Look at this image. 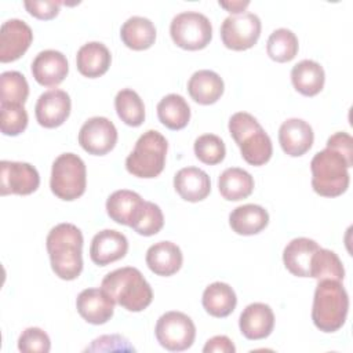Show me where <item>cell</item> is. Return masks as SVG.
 Masks as SVG:
<instances>
[{"label":"cell","instance_id":"cell-35","mask_svg":"<svg viewBox=\"0 0 353 353\" xmlns=\"http://www.w3.org/2000/svg\"><path fill=\"white\" fill-rule=\"evenodd\" d=\"M29 95V84L25 76L17 70L0 74V103L23 105Z\"/></svg>","mask_w":353,"mask_h":353},{"label":"cell","instance_id":"cell-22","mask_svg":"<svg viewBox=\"0 0 353 353\" xmlns=\"http://www.w3.org/2000/svg\"><path fill=\"white\" fill-rule=\"evenodd\" d=\"M320 245L307 237L292 239L283 251V262L285 269L296 277L310 276V262Z\"/></svg>","mask_w":353,"mask_h":353},{"label":"cell","instance_id":"cell-6","mask_svg":"<svg viewBox=\"0 0 353 353\" xmlns=\"http://www.w3.org/2000/svg\"><path fill=\"white\" fill-rule=\"evenodd\" d=\"M167 149L165 137L156 130H148L138 138L132 152L127 156V171L138 178L159 176L165 165Z\"/></svg>","mask_w":353,"mask_h":353},{"label":"cell","instance_id":"cell-39","mask_svg":"<svg viewBox=\"0 0 353 353\" xmlns=\"http://www.w3.org/2000/svg\"><path fill=\"white\" fill-rule=\"evenodd\" d=\"M18 349L23 353H48L51 341L46 331L39 327H29L18 338Z\"/></svg>","mask_w":353,"mask_h":353},{"label":"cell","instance_id":"cell-19","mask_svg":"<svg viewBox=\"0 0 353 353\" xmlns=\"http://www.w3.org/2000/svg\"><path fill=\"white\" fill-rule=\"evenodd\" d=\"M240 332L250 341L268 338L274 327V314L269 305L254 302L244 307L239 319Z\"/></svg>","mask_w":353,"mask_h":353},{"label":"cell","instance_id":"cell-28","mask_svg":"<svg viewBox=\"0 0 353 353\" xmlns=\"http://www.w3.org/2000/svg\"><path fill=\"white\" fill-rule=\"evenodd\" d=\"M120 37L124 46L131 50H148L154 44L156 28L149 18L134 15L121 25Z\"/></svg>","mask_w":353,"mask_h":353},{"label":"cell","instance_id":"cell-10","mask_svg":"<svg viewBox=\"0 0 353 353\" xmlns=\"http://www.w3.org/2000/svg\"><path fill=\"white\" fill-rule=\"evenodd\" d=\"M261 19L256 14L229 15L221 25V39L226 48L244 51L254 47L261 36Z\"/></svg>","mask_w":353,"mask_h":353},{"label":"cell","instance_id":"cell-43","mask_svg":"<svg viewBox=\"0 0 353 353\" xmlns=\"http://www.w3.org/2000/svg\"><path fill=\"white\" fill-rule=\"evenodd\" d=\"M203 352L204 353H234L236 347L226 335H216L205 342Z\"/></svg>","mask_w":353,"mask_h":353},{"label":"cell","instance_id":"cell-41","mask_svg":"<svg viewBox=\"0 0 353 353\" xmlns=\"http://www.w3.org/2000/svg\"><path fill=\"white\" fill-rule=\"evenodd\" d=\"M62 3L59 1H52V0H44V1H36V0H26L23 3L26 11L33 15L37 19L41 21H48L52 19L58 15L59 12V6Z\"/></svg>","mask_w":353,"mask_h":353},{"label":"cell","instance_id":"cell-33","mask_svg":"<svg viewBox=\"0 0 353 353\" xmlns=\"http://www.w3.org/2000/svg\"><path fill=\"white\" fill-rule=\"evenodd\" d=\"M320 280H336L342 281L345 277V269L339 256L327 248H319L310 262V276Z\"/></svg>","mask_w":353,"mask_h":353},{"label":"cell","instance_id":"cell-26","mask_svg":"<svg viewBox=\"0 0 353 353\" xmlns=\"http://www.w3.org/2000/svg\"><path fill=\"white\" fill-rule=\"evenodd\" d=\"M269 223L268 211L258 204H243L229 215L232 230L241 236H252L262 232Z\"/></svg>","mask_w":353,"mask_h":353},{"label":"cell","instance_id":"cell-5","mask_svg":"<svg viewBox=\"0 0 353 353\" xmlns=\"http://www.w3.org/2000/svg\"><path fill=\"white\" fill-rule=\"evenodd\" d=\"M349 168L345 157L336 150L325 148L317 152L310 161L313 190L324 197L341 196L349 188Z\"/></svg>","mask_w":353,"mask_h":353},{"label":"cell","instance_id":"cell-14","mask_svg":"<svg viewBox=\"0 0 353 353\" xmlns=\"http://www.w3.org/2000/svg\"><path fill=\"white\" fill-rule=\"evenodd\" d=\"M70 97L66 91L52 88L43 92L34 106L37 123L44 128H57L62 125L70 114Z\"/></svg>","mask_w":353,"mask_h":353},{"label":"cell","instance_id":"cell-31","mask_svg":"<svg viewBox=\"0 0 353 353\" xmlns=\"http://www.w3.org/2000/svg\"><path fill=\"white\" fill-rule=\"evenodd\" d=\"M157 117L170 130H182L190 120V106L179 94H168L157 103Z\"/></svg>","mask_w":353,"mask_h":353},{"label":"cell","instance_id":"cell-40","mask_svg":"<svg viewBox=\"0 0 353 353\" xmlns=\"http://www.w3.org/2000/svg\"><path fill=\"white\" fill-rule=\"evenodd\" d=\"M87 352H134V346L130 342L117 334L113 335H102L91 342L90 346L85 347Z\"/></svg>","mask_w":353,"mask_h":353},{"label":"cell","instance_id":"cell-36","mask_svg":"<svg viewBox=\"0 0 353 353\" xmlns=\"http://www.w3.org/2000/svg\"><path fill=\"white\" fill-rule=\"evenodd\" d=\"M28 112L19 103H0V130L7 137H17L28 127Z\"/></svg>","mask_w":353,"mask_h":353},{"label":"cell","instance_id":"cell-4","mask_svg":"<svg viewBox=\"0 0 353 353\" xmlns=\"http://www.w3.org/2000/svg\"><path fill=\"white\" fill-rule=\"evenodd\" d=\"M229 132L248 164L258 167L270 160L273 154L270 137L252 114L247 112L232 114L229 119Z\"/></svg>","mask_w":353,"mask_h":353},{"label":"cell","instance_id":"cell-2","mask_svg":"<svg viewBox=\"0 0 353 353\" xmlns=\"http://www.w3.org/2000/svg\"><path fill=\"white\" fill-rule=\"evenodd\" d=\"M101 288L112 301L128 312H142L153 301V291L139 269L125 266L109 272Z\"/></svg>","mask_w":353,"mask_h":353},{"label":"cell","instance_id":"cell-17","mask_svg":"<svg viewBox=\"0 0 353 353\" xmlns=\"http://www.w3.org/2000/svg\"><path fill=\"white\" fill-rule=\"evenodd\" d=\"M79 314L90 324L108 323L114 312V302L102 288H85L76 299Z\"/></svg>","mask_w":353,"mask_h":353},{"label":"cell","instance_id":"cell-24","mask_svg":"<svg viewBox=\"0 0 353 353\" xmlns=\"http://www.w3.org/2000/svg\"><path fill=\"white\" fill-rule=\"evenodd\" d=\"M225 84L222 77L208 69L194 72L188 81V92L190 98L200 105H212L223 94Z\"/></svg>","mask_w":353,"mask_h":353},{"label":"cell","instance_id":"cell-13","mask_svg":"<svg viewBox=\"0 0 353 353\" xmlns=\"http://www.w3.org/2000/svg\"><path fill=\"white\" fill-rule=\"evenodd\" d=\"M33 32L22 19H8L0 29V62H14L19 59L30 47Z\"/></svg>","mask_w":353,"mask_h":353},{"label":"cell","instance_id":"cell-8","mask_svg":"<svg viewBox=\"0 0 353 353\" xmlns=\"http://www.w3.org/2000/svg\"><path fill=\"white\" fill-rule=\"evenodd\" d=\"M170 34L178 47L189 51H197L210 44L212 39V25L201 12L183 11L172 18Z\"/></svg>","mask_w":353,"mask_h":353},{"label":"cell","instance_id":"cell-15","mask_svg":"<svg viewBox=\"0 0 353 353\" xmlns=\"http://www.w3.org/2000/svg\"><path fill=\"white\" fill-rule=\"evenodd\" d=\"M128 251L127 237L114 229L98 232L90 245V258L98 266H106L125 256Z\"/></svg>","mask_w":353,"mask_h":353},{"label":"cell","instance_id":"cell-32","mask_svg":"<svg viewBox=\"0 0 353 353\" xmlns=\"http://www.w3.org/2000/svg\"><path fill=\"white\" fill-rule=\"evenodd\" d=\"M114 108L120 120L130 127H139L145 121V105L131 88H123L116 94Z\"/></svg>","mask_w":353,"mask_h":353},{"label":"cell","instance_id":"cell-34","mask_svg":"<svg viewBox=\"0 0 353 353\" xmlns=\"http://www.w3.org/2000/svg\"><path fill=\"white\" fill-rule=\"evenodd\" d=\"M299 43L295 33L287 28L272 32L266 43V52L276 62H290L298 54Z\"/></svg>","mask_w":353,"mask_h":353},{"label":"cell","instance_id":"cell-16","mask_svg":"<svg viewBox=\"0 0 353 353\" xmlns=\"http://www.w3.org/2000/svg\"><path fill=\"white\" fill-rule=\"evenodd\" d=\"M69 72L66 57L57 50L40 51L32 62L33 79L44 87H57Z\"/></svg>","mask_w":353,"mask_h":353},{"label":"cell","instance_id":"cell-37","mask_svg":"<svg viewBox=\"0 0 353 353\" xmlns=\"http://www.w3.org/2000/svg\"><path fill=\"white\" fill-rule=\"evenodd\" d=\"M163 225L164 215L161 208L152 201H143L138 216L130 228L141 236H153L161 230Z\"/></svg>","mask_w":353,"mask_h":353},{"label":"cell","instance_id":"cell-3","mask_svg":"<svg viewBox=\"0 0 353 353\" xmlns=\"http://www.w3.org/2000/svg\"><path fill=\"white\" fill-rule=\"evenodd\" d=\"M349 295L341 281L320 280L314 290L312 320L323 332H335L346 321Z\"/></svg>","mask_w":353,"mask_h":353},{"label":"cell","instance_id":"cell-11","mask_svg":"<svg viewBox=\"0 0 353 353\" xmlns=\"http://www.w3.org/2000/svg\"><path fill=\"white\" fill-rule=\"evenodd\" d=\"M40 175L37 170L22 161H0V194L26 196L37 190Z\"/></svg>","mask_w":353,"mask_h":353},{"label":"cell","instance_id":"cell-44","mask_svg":"<svg viewBox=\"0 0 353 353\" xmlns=\"http://www.w3.org/2000/svg\"><path fill=\"white\" fill-rule=\"evenodd\" d=\"M219 6L223 7L233 15L243 14V11L250 6V1H219Z\"/></svg>","mask_w":353,"mask_h":353},{"label":"cell","instance_id":"cell-9","mask_svg":"<svg viewBox=\"0 0 353 353\" xmlns=\"http://www.w3.org/2000/svg\"><path fill=\"white\" fill-rule=\"evenodd\" d=\"M154 334L157 342L170 352H182L189 349L196 338L193 320L176 310L165 312L156 323Z\"/></svg>","mask_w":353,"mask_h":353},{"label":"cell","instance_id":"cell-38","mask_svg":"<svg viewBox=\"0 0 353 353\" xmlns=\"http://www.w3.org/2000/svg\"><path fill=\"white\" fill-rule=\"evenodd\" d=\"M193 150L196 157L208 165H215L225 159L226 148L223 141L215 134H204L196 138Z\"/></svg>","mask_w":353,"mask_h":353},{"label":"cell","instance_id":"cell-21","mask_svg":"<svg viewBox=\"0 0 353 353\" xmlns=\"http://www.w3.org/2000/svg\"><path fill=\"white\" fill-rule=\"evenodd\" d=\"M183 262L181 248L172 241H159L146 251V265L157 276L175 274Z\"/></svg>","mask_w":353,"mask_h":353},{"label":"cell","instance_id":"cell-23","mask_svg":"<svg viewBox=\"0 0 353 353\" xmlns=\"http://www.w3.org/2000/svg\"><path fill=\"white\" fill-rule=\"evenodd\" d=\"M110 51L101 41H88L83 44L76 55L77 70L80 74L88 79H97L105 74L110 66Z\"/></svg>","mask_w":353,"mask_h":353},{"label":"cell","instance_id":"cell-42","mask_svg":"<svg viewBox=\"0 0 353 353\" xmlns=\"http://www.w3.org/2000/svg\"><path fill=\"white\" fill-rule=\"evenodd\" d=\"M327 148L341 153L347 164L353 165V138L347 132H335L327 139Z\"/></svg>","mask_w":353,"mask_h":353},{"label":"cell","instance_id":"cell-18","mask_svg":"<svg viewBox=\"0 0 353 353\" xmlns=\"http://www.w3.org/2000/svg\"><path fill=\"white\" fill-rule=\"evenodd\" d=\"M312 125L302 119H288L279 128V142L283 152L291 157L305 154L313 145Z\"/></svg>","mask_w":353,"mask_h":353},{"label":"cell","instance_id":"cell-25","mask_svg":"<svg viewBox=\"0 0 353 353\" xmlns=\"http://www.w3.org/2000/svg\"><path fill=\"white\" fill-rule=\"evenodd\" d=\"M143 201L145 200L137 192L120 189L108 197L106 212L116 223L131 226L138 216Z\"/></svg>","mask_w":353,"mask_h":353},{"label":"cell","instance_id":"cell-29","mask_svg":"<svg viewBox=\"0 0 353 353\" xmlns=\"http://www.w3.org/2000/svg\"><path fill=\"white\" fill-rule=\"evenodd\" d=\"M203 307L212 317H228L237 305V296L234 290L222 281H215L210 284L201 298Z\"/></svg>","mask_w":353,"mask_h":353},{"label":"cell","instance_id":"cell-20","mask_svg":"<svg viewBox=\"0 0 353 353\" xmlns=\"http://www.w3.org/2000/svg\"><path fill=\"white\" fill-rule=\"evenodd\" d=\"M174 188L183 200L197 203L210 194L211 181L208 174L201 168L185 167L175 174Z\"/></svg>","mask_w":353,"mask_h":353},{"label":"cell","instance_id":"cell-7","mask_svg":"<svg viewBox=\"0 0 353 353\" xmlns=\"http://www.w3.org/2000/svg\"><path fill=\"white\" fill-rule=\"evenodd\" d=\"M85 186L87 168L83 159L74 153L59 154L51 168V192L61 200L73 201L84 194Z\"/></svg>","mask_w":353,"mask_h":353},{"label":"cell","instance_id":"cell-30","mask_svg":"<svg viewBox=\"0 0 353 353\" xmlns=\"http://www.w3.org/2000/svg\"><path fill=\"white\" fill-rule=\"evenodd\" d=\"M221 196L228 201L247 199L254 190V178L251 174L239 167L226 168L218 178Z\"/></svg>","mask_w":353,"mask_h":353},{"label":"cell","instance_id":"cell-27","mask_svg":"<svg viewBox=\"0 0 353 353\" xmlns=\"http://www.w3.org/2000/svg\"><path fill=\"white\" fill-rule=\"evenodd\" d=\"M291 81L299 94L305 97H314L324 87L325 73L319 62L312 59H302L292 66Z\"/></svg>","mask_w":353,"mask_h":353},{"label":"cell","instance_id":"cell-1","mask_svg":"<svg viewBox=\"0 0 353 353\" xmlns=\"http://www.w3.org/2000/svg\"><path fill=\"white\" fill-rule=\"evenodd\" d=\"M83 233L73 223H58L47 234L51 269L62 280H74L83 270Z\"/></svg>","mask_w":353,"mask_h":353},{"label":"cell","instance_id":"cell-12","mask_svg":"<svg viewBox=\"0 0 353 353\" xmlns=\"http://www.w3.org/2000/svg\"><path fill=\"white\" fill-rule=\"evenodd\" d=\"M79 143L88 154L103 156L116 146L117 130L109 119L94 116L81 125Z\"/></svg>","mask_w":353,"mask_h":353}]
</instances>
